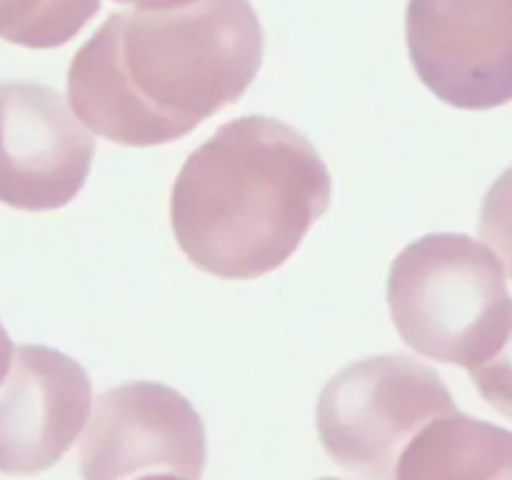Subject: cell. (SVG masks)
I'll return each mask as SVG.
<instances>
[{"label": "cell", "mask_w": 512, "mask_h": 480, "mask_svg": "<svg viewBox=\"0 0 512 480\" xmlns=\"http://www.w3.org/2000/svg\"><path fill=\"white\" fill-rule=\"evenodd\" d=\"M263 53V25L250 0L120 10L73 55L70 108L113 143H173L238 103Z\"/></svg>", "instance_id": "1"}, {"label": "cell", "mask_w": 512, "mask_h": 480, "mask_svg": "<svg viewBox=\"0 0 512 480\" xmlns=\"http://www.w3.org/2000/svg\"><path fill=\"white\" fill-rule=\"evenodd\" d=\"M333 200V178L293 125L243 115L188 155L170 193L185 258L223 280L273 273Z\"/></svg>", "instance_id": "2"}, {"label": "cell", "mask_w": 512, "mask_h": 480, "mask_svg": "<svg viewBox=\"0 0 512 480\" xmlns=\"http://www.w3.org/2000/svg\"><path fill=\"white\" fill-rule=\"evenodd\" d=\"M388 305L415 353L475 368L512 325V295L498 253L465 233L413 240L390 265Z\"/></svg>", "instance_id": "3"}, {"label": "cell", "mask_w": 512, "mask_h": 480, "mask_svg": "<svg viewBox=\"0 0 512 480\" xmlns=\"http://www.w3.org/2000/svg\"><path fill=\"white\" fill-rule=\"evenodd\" d=\"M438 373L408 355H373L328 380L318 400V435L340 468L395 480L410 440L440 415L455 413Z\"/></svg>", "instance_id": "4"}, {"label": "cell", "mask_w": 512, "mask_h": 480, "mask_svg": "<svg viewBox=\"0 0 512 480\" xmlns=\"http://www.w3.org/2000/svg\"><path fill=\"white\" fill-rule=\"evenodd\" d=\"M405 40L443 103L490 110L512 100V0H408Z\"/></svg>", "instance_id": "5"}, {"label": "cell", "mask_w": 512, "mask_h": 480, "mask_svg": "<svg viewBox=\"0 0 512 480\" xmlns=\"http://www.w3.org/2000/svg\"><path fill=\"white\" fill-rule=\"evenodd\" d=\"M208 438L198 410L170 385L135 380L98 395L80 448L83 480L178 473L200 480Z\"/></svg>", "instance_id": "6"}, {"label": "cell", "mask_w": 512, "mask_h": 480, "mask_svg": "<svg viewBox=\"0 0 512 480\" xmlns=\"http://www.w3.org/2000/svg\"><path fill=\"white\" fill-rule=\"evenodd\" d=\"M95 140L58 90L0 83V203L30 213L65 208L93 168Z\"/></svg>", "instance_id": "7"}, {"label": "cell", "mask_w": 512, "mask_h": 480, "mask_svg": "<svg viewBox=\"0 0 512 480\" xmlns=\"http://www.w3.org/2000/svg\"><path fill=\"white\" fill-rule=\"evenodd\" d=\"M93 400L83 365L48 345H18L0 385V473L53 468L78 440Z\"/></svg>", "instance_id": "8"}, {"label": "cell", "mask_w": 512, "mask_h": 480, "mask_svg": "<svg viewBox=\"0 0 512 480\" xmlns=\"http://www.w3.org/2000/svg\"><path fill=\"white\" fill-rule=\"evenodd\" d=\"M395 480H512V430L460 410L440 415L403 450Z\"/></svg>", "instance_id": "9"}, {"label": "cell", "mask_w": 512, "mask_h": 480, "mask_svg": "<svg viewBox=\"0 0 512 480\" xmlns=\"http://www.w3.org/2000/svg\"><path fill=\"white\" fill-rule=\"evenodd\" d=\"M100 10V0H0V38L33 50L60 48Z\"/></svg>", "instance_id": "10"}, {"label": "cell", "mask_w": 512, "mask_h": 480, "mask_svg": "<svg viewBox=\"0 0 512 480\" xmlns=\"http://www.w3.org/2000/svg\"><path fill=\"white\" fill-rule=\"evenodd\" d=\"M480 235L498 253L512 278V168L505 170L485 193L480 208Z\"/></svg>", "instance_id": "11"}, {"label": "cell", "mask_w": 512, "mask_h": 480, "mask_svg": "<svg viewBox=\"0 0 512 480\" xmlns=\"http://www.w3.org/2000/svg\"><path fill=\"white\" fill-rule=\"evenodd\" d=\"M470 378L488 405L512 418V325L500 348L488 360L470 368Z\"/></svg>", "instance_id": "12"}, {"label": "cell", "mask_w": 512, "mask_h": 480, "mask_svg": "<svg viewBox=\"0 0 512 480\" xmlns=\"http://www.w3.org/2000/svg\"><path fill=\"white\" fill-rule=\"evenodd\" d=\"M13 355H15L13 340H10L8 330H5L3 323H0V385H3L5 375H8V370H10V365H13Z\"/></svg>", "instance_id": "13"}, {"label": "cell", "mask_w": 512, "mask_h": 480, "mask_svg": "<svg viewBox=\"0 0 512 480\" xmlns=\"http://www.w3.org/2000/svg\"><path fill=\"white\" fill-rule=\"evenodd\" d=\"M115 3L135 5V8L140 10H173V8H183V5L195 3V0H115Z\"/></svg>", "instance_id": "14"}, {"label": "cell", "mask_w": 512, "mask_h": 480, "mask_svg": "<svg viewBox=\"0 0 512 480\" xmlns=\"http://www.w3.org/2000/svg\"><path fill=\"white\" fill-rule=\"evenodd\" d=\"M133 480H193V478H185V475H178V473H148Z\"/></svg>", "instance_id": "15"}, {"label": "cell", "mask_w": 512, "mask_h": 480, "mask_svg": "<svg viewBox=\"0 0 512 480\" xmlns=\"http://www.w3.org/2000/svg\"><path fill=\"white\" fill-rule=\"evenodd\" d=\"M320 480H338V478H320Z\"/></svg>", "instance_id": "16"}]
</instances>
